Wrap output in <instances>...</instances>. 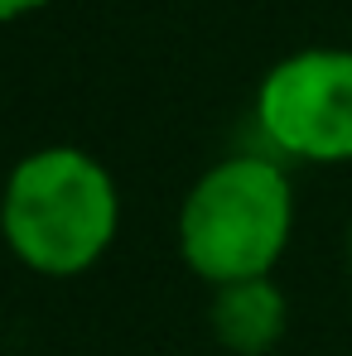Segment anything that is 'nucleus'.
<instances>
[{"mask_svg": "<svg viewBox=\"0 0 352 356\" xmlns=\"http://www.w3.org/2000/svg\"><path fill=\"white\" fill-rule=\"evenodd\" d=\"M290 232L294 188L266 154L213 164L178 202V255L213 289L266 280L285 255Z\"/></svg>", "mask_w": 352, "mask_h": 356, "instance_id": "f03ea898", "label": "nucleus"}, {"mask_svg": "<svg viewBox=\"0 0 352 356\" xmlns=\"http://www.w3.org/2000/svg\"><path fill=\"white\" fill-rule=\"evenodd\" d=\"M213 337L236 356H266L290 323V303L280 294V284L266 280H241L227 289H213Z\"/></svg>", "mask_w": 352, "mask_h": 356, "instance_id": "20e7f679", "label": "nucleus"}, {"mask_svg": "<svg viewBox=\"0 0 352 356\" xmlns=\"http://www.w3.org/2000/svg\"><path fill=\"white\" fill-rule=\"evenodd\" d=\"M49 0H0V24L5 19H20V15H29V10H44Z\"/></svg>", "mask_w": 352, "mask_h": 356, "instance_id": "39448f33", "label": "nucleus"}, {"mask_svg": "<svg viewBox=\"0 0 352 356\" xmlns=\"http://www.w3.org/2000/svg\"><path fill=\"white\" fill-rule=\"evenodd\" d=\"M256 125L299 164H352V49H299L256 92Z\"/></svg>", "mask_w": 352, "mask_h": 356, "instance_id": "7ed1b4c3", "label": "nucleus"}, {"mask_svg": "<svg viewBox=\"0 0 352 356\" xmlns=\"http://www.w3.org/2000/svg\"><path fill=\"white\" fill-rule=\"evenodd\" d=\"M348 265H352V232H348Z\"/></svg>", "mask_w": 352, "mask_h": 356, "instance_id": "423d86ee", "label": "nucleus"}, {"mask_svg": "<svg viewBox=\"0 0 352 356\" xmlns=\"http://www.w3.org/2000/svg\"><path fill=\"white\" fill-rule=\"evenodd\" d=\"M121 193L112 169L77 149L44 145L24 154L0 193V236L10 255L49 280L87 275L116 241Z\"/></svg>", "mask_w": 352, "mask_h": 356, "instance_id": "f257e3e1", "label": "nucleus"}]
</instances>
